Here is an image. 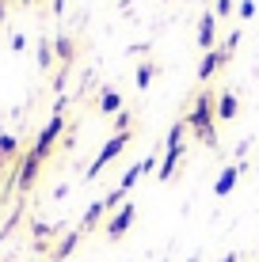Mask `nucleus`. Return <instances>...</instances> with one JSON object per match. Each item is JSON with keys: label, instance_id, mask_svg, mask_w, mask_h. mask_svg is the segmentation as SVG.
Returning <instances> with one entry per match:
<instances>
[{"label": "nucleus", "instance_id": "obj_8", "mask_svg": "<svg viewBox=\"0 0 259 262\" xmlns=\"http://www.w3.org/2000/svg\"><path fill=\"white\" fill-rule=\"evenodd\" d=\"M57 137H61V118H53V122L46 125V129H42L38 144H34V156H38V160H46V152L53 148V141H57Z\"/></svg>", "mask_w": 259, "mask_h": 262}, {"label": "nucleus", "instance_id": "obj_10", "mask_svg": "<svg viewBox=\"0 0 259 262\" xmlns=\"http://www.w3.org/2000/svg\"><path fill=\"white\" fill-rule=\"evenodd\" d=\"M153 76H156V65H153V61L145 57V61H141V65H137V72H133V84H137L141 92H145V88L153 84Z\"/></svg>", "mask_w": 259, "mask_h": 262}, {"label": "nucleus", "instance_id": "obj_7", "mask_svg": "<svg viewBox=\"0 0 259 262\" xmlns=\"http://www.w3.org/2000/svg\"><path fill=\"white\" fill-rule=\"evenodd\" d=\"M180 160H183V144L180 148H164V160L156 164V179L160 183H168V179L175 175V164H180Z\"/></svg>", "mask_w": 259, "mask_h": 262}, {"label": "nucleus", "instance_id": "obj_3", "mask_svg": "<svg viewBox=\"0 0 259 262\" xmlns=\"http://www.w3.org/2000/svg\"><path fill=\"white\" fill-rule=\"evenodd\" d=\"M133 216H137V209H133L130 202L122 205L118 213H111V221H107V239H111V243H114V239H122V236H126V232H130Z\"/></svg>", "mask_w": 259, "mask_h": 262}, {"label": "nucleus", "instance_id": "obj_13", "mask_svg": "<svg viewBox=\"0 0 259 262\" xmlns=\"http://www.w3.org/2000/svg\"><path fill=\"white\" fill-rule=\"evenodd\" d=\"M76 239H80V232H69V236H65V239L57 243V251H53V262H61V258H69V255H73Z\"/></svg>", "mask_w": 259, "mask_h": 262}, {"label": "nucleus", "instance_id": "obj_4", "mask_svg": "<svg viewBox=\"0 0 259 262\" xmlns=\"http://www.w3.org/2000/svg\"><path fill=\"white\" fill-rule=\"evenodd\" d=\"M240 164H229V167H221V175H217V183H213V198H229L236 190V183H240Z\"/></svg>", "mask_w": 259, "mask_h": 262}, {"label": "nucleus", "instance_id": "obj_20", "mask_svg": "<svg viewBox=\"0 0 259 262\" xmlns=\"http://www.w3.org/2000/svg\"><path fill=\"white\" fill-rule=\"evenodd\" d=\"M187 262H198V255H191V258H187Z\"/></svg>", "mask_w": 259, "mask_h": 262}, {"label": "nucleus", "instance_id": "obj_18", "mask_svg": "<svg viewBox=\"0 0 259 262\" xmlns=\"http://www.w3.org/2000/svg\"><path fill=\"white\" fill-rule=\"evenodd\" d=\"M57 53H61V57H73V42L61 38V42H57Z\"/></svg>", "mask_w": 259, "mask_h": 262}, {"label": "nucleus", "instance_id": "obj_12", "mask_svg": "<svg viewBox=\"0 0 259 262\" xmlns=\"http://www.w3.org/2000/svg\"><path fill=\"white\" fill-rule=\"evenodd\" d=\"M183 133H187V118L172 122V129H168V141H164V148H180V144H183Z\"/></svg>", "mask_w": 259, "mask_h": 262}, {"label": "nucleus", "instance_id": "obj_5", "mask_svg": "<svg viewBox=\"0 0 259 262\" xmlns=\"http://www.w3.org/2000/svg\"><path fill=\"white\" fill-rule=\"evenodd\" d=\"M213 46H217V15L206 12V15L198 19V50H202V53H210Z\"/></svg>", "mask_w": 259, "mask_h": 262}, {"label": "nucleus", "instance_id": "obj_11", "mask_svg": "<svg viewBox=\"0 0 259 262\" xmlns=\"http://www.w3.org/2000/svg\"><path fill=\"white\" fill-rule=\"evenodd\" d=\"M103 202H92V205H88V213H84V221H80V232H88V228H95V224H99L103 221Z\"/></svg>", "mask_w": 259, "mask_h": 262}, {"label": "nucleus", "instance_id": "obj_15", "mask_svg": "<svg viewBox=\"0 0 259 262\" xmlns=\"http://www.w3.org/2000/svg\"><path fill=\"white\" fill-rule=\"evenodd\" d=\"M114 133H133V114H130V111H118V114H114Z\"/></svg>", "mask_w": 259, "mask_h": 262}, {"label": "nucleus", "instance_id": "obj_19", "mask_svg": "<svg viewBox=\"0 0 259 262\" xmlns=\"http://www.w3.org/2000/svg\"><path fill=\"white\" fill-rule=\"evenodd\" d=\"M221 262H236V251H229V255H225V258H221Z\"/></svg>", "mask_w": 259, "mask_h": 262}, {"label": "nucleus", "instance_id": "obj_14", "mask_svg": "<svg viewBox=\"0 0 259 262\" xmlns=\"http://www.w3.org/2000/svg\"><path fill=\"white\" fill-rule=\"evenodd\" d=\"M38 164H42V160L31 152V156H27V164H23V186H31V183H34V175H38Z\"/></svg>", "mask_w": 259, "mask_h": 262}, {"label": "nucleus", "instance_id": "obj_2", "mask_svg": "<svg viewBox=\"0 0 259 262\" xmlns=\"http://www.w3.org/2000/svg\"><path fill=\"white\" fill-rule=\"evenodd\" d=\"M130 137H133V133H114V137L99 148V156L92 160V167L84 171V179H95V175H99V171H103V167H107V164H111V160H114V156H118V152L130 144Z\"/></svg>", "mask_w": 259, "mask_h": 262}, {"label": "nucleus", "instance_id": "obj_1", "mask_svg": "<svg viewBox=\"0 0 259 262\" xmlns=\"http://www.w3.org/2000/svg\"><path fill=\"white\" fill-rule=\"evenodd\" d=\"M183 118H187V129L206 144V148H217V92H213L210 84L198 88V95L191 99V111H187Z\"/></svg>", "mask_w": 259, "mask_h": 262}, {"label": "nucleus", "instance_id": "obj_16", "mask_svg": "<svg viewBox=\"0 0 259 262\" xmlns=\"http://www.w3.org/2000/svg\"><path fill=\"white\" fill-rule=\"evenodd\" d=\"M236 15H240V19H252V15H255V0H240Z\"/></svg>", "mask_w": 259, "mask_h": 262}, {"label": "nucleus", "instance_id": "obj_6", "mask_svg": "<svg viewBox=\"0 0 259 262\" xmlns=\"http://www.w3.org/2000/svg\"><path fill=\"white\" fill-rule=\"evenodd\" d=\"M236 114H240L236 92H217V122H233Z\"/></svg>", "mask_w": 259, "mask_h": 262}, {"label": "nucleus", "instance_id": "obj_9", "mask_svg": "<svg viewBox=\"0 0 259 262\" xmlns=\"http://www.w3.org/2000/svg\"><path fill=\"white\" fill-rule=\"evenodd\" d=\"M99 111L103 114H118L122 111V95L114 92V88H103V92H99Z\"/></svg>", "mask_w": 259, "mask_h": 262}, {"label": "nucleus", "instance_id": "obj_17", "mask_svg": "<svg viewBox=\"0 0 259 262\" xmlns=\"http://www.w3.org/2000/svg\"><path fill=\"white\" fill-rule=\"evenodd\" d=\"M213 15H233V0H217V8H213Z\"/></svg>", "mask_w": 259, "mask_h": 262}]
</instances>
